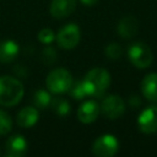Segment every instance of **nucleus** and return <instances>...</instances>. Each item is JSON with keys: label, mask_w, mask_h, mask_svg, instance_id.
<instances>
[{"label": "nucleus", "mask_w": 157, "mask_h": 157, "mask_svg": "<svg viewBox=\"0 0 157 157\" xmlns=\"http://www.w3.org/2000/svg\"><path fill=\"white\" fill-rule=\"evenodd\" d=\"M25 88L21 81L12 76L0 77V105L13 107L18 104L23 97Z\"/></svg>", "instance_id": "obj_2"}, {"label": "nucleus", "mask_w": 157, "mask_h": 157, "mask_svg": "<svg viewBox=\"0 0 157 157\" xmlns=\"http://www.w3.org/2000/svg\"><path fill=\"white\" fill-rule=\"evenodd\" d=\"M129 104H130V107H132V108H137V107L140 105V99H139V97H137V96H131V97L129 98Z\"/></svg>", "instance_id": "obj_23"}, {"label": "nucleus", "mask_w": 157, "mask_h": 157, "mask_svg": "<svg viewBox=\"0 0 157 157\" xmlns=\"http://www.w3.org/2000/svg\"><path fill=\"white\" fill-rule=\"evenodd\" d=\"M37 38H38V40H39L40 43H43V44H50V43H53L54 39H55V34H54V32H53L50 28L45 27V28H42V29L38 32Z\"/></svg>", "instance_id": "obj_21"}, {"label": "nucleus", "mask_w": 157, "mask_h": 157, "mask_svg": "<svg viewBox=\"0 0 157 157\" xmlns=\"http://www.w3.org/2000/svg\"><path fill=\"white\" fill-rule=\"evenodd\" d=\"M104 53H105V55H107L108 59H110V60H118L121 56V54H123V48L118 43H109L105 47Z\"/></svg>", "instance_id": "obj_20"}, {"label": "nucleus", "mask_w": 157, "mask_h": 157, "mask_svg": "<svg viewBox=\"0 0 157 157\" xmlns=\"http://www.w3.org/2000/svg\"><path fill=\"white\" fill-rule=\"evenodd\" d=\"M82 85L87 97L101 98L110 85V75L103 67H93L82 78Z\"/></svg>", "instance_id": "obj_1"}, {"label": "nucleus", "mask_w": 157, "mask_h": 157, "mask_svg": "<svg viewBox=\"0 0 157 157\" xmlns=\"http://www.w3.org/2000/svg\"><path fill=\"white\" fill-rule=\"evenodd\" d=\"M76 4L77 0H52L49 12L56 20L66 18L75 11Z\"/></svg>", "instance_id": "obj_10"}, {"label": "nucleus", "mask_w": 157, "mask_h": 157, "mask_svg": "<svg viewBox=\"0 0 157 157\" xmlns=\"http://www.w3.org/2000/svg\"><path fill=\"white\" fill-rule=\"evenodd\" d=\"M72 81V75L65 67H56L47 75L45 86L50 93L61 94L69 91Z\"/></svg>", "instance_id": "obj_3"}, {"label": "nucleus", "mask_w": 157, "mask_h": 157, "mask_svg": "<svg viewBox=\"0 0 157 157\" xmlns=\"http://www.w3.org/2000/svg\"><path fill=\"white\" fill-rule=\"evenodd\" d=\"M101 108L96 101H85L77 109V119L83 124L93 123L99 115Z\"/></svg>", "instance_id": "obj_11"}, {"label": "nucleus", "mask_w": 157, "mask_h": 157, "mask_svg": "<svg viewBox=\"0 0 157 157\" xmlns=\"http://www.w3.org/2000/svg\"><path fill=\"white\" fill-rule=\"evenodd\" d=\"M27 152V140L20 135H11L5 142V153L9 157H22Z\"/></svg>", "instance_id": "obj_9"}, {"label": "nucleus", "mask_w": 157, "mask_h": 157, "mask_svg": "<svg viewBox=\"0 0 157 157\" xmlns=\"http://www.w3.org/2000/svg\"><path fill=\"white\" fill-rule=\"evenodd\" d=\"M101 112L103 113V115L110 120H114V119H118L120 118L124 112H125V103L123 101V98L118 94H110V96H107L101 105Z\"/></svg>", "instance_id": "obj_7"}, {"label": "nucleus", "mask_w": 157, "mask_h": 157, "mask_svg": "<svg viewBox=\"0 0 157 157\" xmlns=\"http://www.w3.org/2000/svg\"><path fill=\"white\" fill-rule=\"evenodd\" d=\"M81 39V31L76 23H67L60 28L55 36V40L61 49H74Z\"/></svg>", "instance_id": "obj_5"}, {"label": "nucleus", "mask_w": 157, "mask_h": 157, "mask_svg": "<svg viewBox=\"0 0 157 157\" xmlns=\"http://www.w3.org/2000/svg\"><path fill=\"white\" fill-rule=\"evenodd\" d=\"M50 105H52L53 110L58 115H60V117H65V115H67L70 113V104H69V102L66 99L61 98V97H56V98L52 99Z\"/></svg>", "instance_id": "obj_17"}, {"label": "nucleus", "mask_w": 157, "mask_h": 157, "mask_svg": "<svg viewBox=\"0 0 157 157\" xmlns=\"http://www.w3.org/2000/svg\"><path fill=\"white\" fill-rule=\"evenodd\" d=\"M67 93H69L72 98H75V99H77V101H81V99H83L85 97H87L86 91H85L83 85H82V80L72 81L71 87L69 88Z\"/></svg>", "instance_id": "obj_18"}, {"label": "nucleus", "mask_w": 157, "mask_h": 157, "mask_svg": "<svg viewBox=\"0 0 157 157\" xmlns=\"http://www.w3.org/2000/svg\"><path fill=\"white\" fill-rule=\"evenodd\" d=\"M83 5H87V6H92V5H94V4H97L98 2V0H80Z\"/></svg>", "instance_id": "obj_24"}, {"label": "nucleus", "mask_w": 157, "mask_h": 157, "mask_svg": "<svg viewBox=\"0 0 157 157\" xmlns=\"http://www.w3.org/2000/svg\"><path fill=\"white\" fill-rule=\"evenodd\" d=\"M39 119V112L36 107H32V105H28V107H25L22 108L18 113H17V117H16V123L20 128H23V129H28V128H32Z\"/></svg>", "instance_id": "obj_12"}, {"label": "nucleus", "mask_w": 157, "mask_h": 157, "mask_svg": "<svg viewBox=\"0 0 157 157\" xmlns=\"http://www.w3.org/2000/svg\"><path fill=\"white\" fill-rule=\"evenodd\" d=\"M40 56H42V60H43L44 64H47V65H52V64H54V63L56 61L58 54H56V50H55L54 48L48 47V48H45V49L42 50Z\"/></svg>", "instance_id": "obj_22"}, {"label": "nucleus", "mask_w": 157, "mask_h": 157, "mask_svg": "<svg viewBox=\"0 0 157 157\" xmlns=\"http://www.w3.org/2000/svg\"><path fill=\"white\" fill-rule=\"evenodd\" d=\"M119 150V141L112 134L98 136L92 144V153L97 157H112Z\"/></svg>", "instance_id": "obj_6"}, {"label": "nucleus", "mask_w": 157, "mask_h": 157, "mask_svg": "<svg viewBox=\"0 0 157 157\" xmlns=\"http://www.w3.org/2000/svg\"><path fill=\"white\" fill-rule=\"evenodd\" d=\"M137 29H139L137 20L131 15L124 16L119 21L118 27H117L118 34L121 38H125V39H130V38L135 37V34L137 33Z\"/></svg>", "instance_id": "obj_13"}, {"label": "nucleus", "mask_w": 157, "mask_h": 157, "mask_svg": "<svg viewBox=\"0 0 157 157\" xmlns=\"http://www.w3.org/2000/svg\"><path fill=\"white\" fill-rule=\"evenodd\" d=\"M128 58L129 61L137 69H146L153 61V54L151 48L142 42H135L129 45Z\"/></svg>", "instance_id": "obj_4"}, {"label": "nucleus", "mask_w": 157, "mask_h": 157, "mask_svg": "<svg viewBox=\"0 0 157 157\" xmlns=\"http://www.w3.org/2000/svg\"><path fill=\"white\" fill-rule=\"evenodd\" d=\"M12 129V119L11 117L2 109H0V136L6 135Z\"/></svg>", "instance_id": "obj_19"}, {"label": "nucleus", "mask_w": 157, "mask_h": 157, "mask_svg": "<svg viewBox=\"0 0 157 157\" xmlns=\"http://www.w3.org/2000/svg\"><path fill=\"white\" fill-rule=\"evenodd\" d=\"M137 128L144 134L157 132V105H148L137 118Z\"/></svg>", "instance_id": "obj_8"}, {"label": "nucleus", "mask_w": 157, "mask_h": 157, "mask_svg": "<svg viewBox=\"0 0 157 157\" xmlns=\"http://www.w3.org/2000/svg\"><path fill=\"white\" fill-rule=\"evenodd\" d=\"M33 104L36 108H39V109H45L50 105V102H52V97H50V93L45 90H38L34 94H33V99H32Z\"/></svg>", "instance_id": "obj_16"}, {"label": "nucleus", "mask_w": 157, "mask_h": 157, "mask_svg": "<svg viewBox=\"0 0 157 157\" xmlns=\"http://www.w3.org/2000/svg\"><path fill=\"white\" fill-rule=\"evenodd\" d=\"M141 93L150 102H157V72L147 74L141 81Z\"/></svg>", "instance_id": "obj_14"}, {"label": "nucleus", "mask_w": 157, "mask_h": 157, "mask_svg": "<svg viewBox=\"0 0 157 157\" xmlns=\"http://www.w3.org/2000/svg\"><path fill=\"white\" fill-rule=\"evenodd\" d=\"M20 52V47L16 42L11 39H4L0 42V63L9 64L12 63Z\"/></svg>", "instance_id": "obj_15"}]
</instances>
